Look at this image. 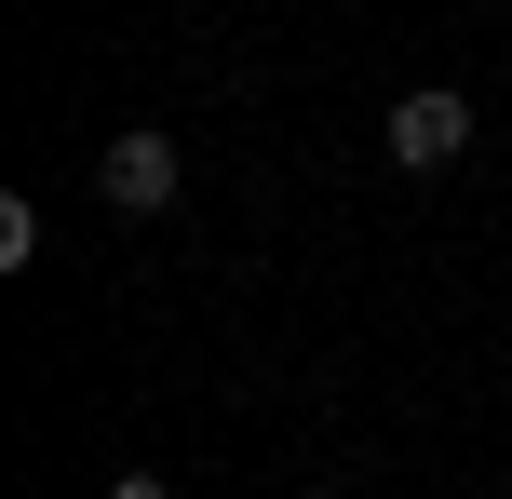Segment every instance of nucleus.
Masks as SVG:
<instances>
[{
  "mask_svg": "<svg viewBox=\"0 0 512 499\" xmlns=\"http://www.w3.org/2000/svg\"><path fill=\"white\" fill-rule=\"evenodd\" d=\"M378 135H391V162H405V176H445V162L472 149V95H445V81H418V95L391 108Z\"/></svg>",
  "mask_w": 512,
  "mask_h": 499,
  "instance_id": "obj_1",
  "label": "nucleus"
},
{
  "mask_svg": "<svg viewBox=\"0 0 512 499\" xmlns=\"http://www.w3.org/2000/svg\"><path fill=\"white\" fill-rule=\"evenodd\" d=\"M108 216H162V203H176V189H189V162H176V135H149V122H135V135H108Z\"/></svg>",
  "mask_w": 512,
  "mask_h": 499,
  "instance_id": "obj_2",
  "label": "nucleus"
},
{
  "mask_svg": "<svg viewBox=\"0 0 512 499\" xmlns=\"http://www.w3.org/2000/svg\"><path fill=\"white\" fill-rule=\"evenodd\" d=\"M108 499H176V486H162V473H122V486H108Z\"/></svg>",
  "mask_w": 512,
  "mask_h": 499,
  "instance_id": "obj_3",
  "label": "nucleus"
},
{
  "mask_svg": "<svg viewBox=\"0 0 512 499\" xmlns=\"http://www.w3.org/2000/svg\"><path fill=\"white\" fill-rule=\"evenodd\" d=\"M297 499H337V486H297Z\"/></svg>",
  "mask_w": 512,
  "mask_h": 499,
  "instance_id": "obj_4",
  "label": "nucleus"
}]
</instances>
